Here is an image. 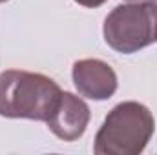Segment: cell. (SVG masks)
<instances>
[{
    "label": "cell",
    "mask_w": 157,
    "mask_h": 155,
    "mask_svg": "<svg viewBox=\"0 0 157 155\" xmlns=\"http://www.w3.org/2000/svg\"><path fill=\"white\" fill-rule=\"evenodd\" d=\"M90 122V108L88 104L73 93L62 91L60 100L53 115L46 122L48 128L62 141H77L86 131Z\"/></svg>",
    "instance_id": "5"
},
{
    "label": "cell",
    "mask_w": 157,
    "mask_h": 155,
    "mask_svg": "<svg viewBox=\"0 0 157 155\" xmlns=\"http://www.w3.org/2000/svg\"><path fill=\"white\" fill-rule=\"evenodd\" d=\"M77 4L80 6H84V7H99V6H102L106 0H75Z\"/></svg>",
    "instance_id": "6"
},
{
    "label": "cell",
    "mask_w": 157,
    "mask_h": 155,
    "mask_svg": "<svg viewBox=\"0 0 157 155\" xmlns=\"http://www.w3.org/2000/svg\"><path fill=\"white\" fill-rule=\"evenodd\" d=\"M104 40L119 53H135L157 42V4L117 6L104 20Z\"/></svg>",
    "instance_id": "3"
},
{
    "label": "cell",
    "mask_w": 157,
    "mask_h": 155,
    "mask_svg": "<svg viewBox=\"0 0 157 155\" xmlns=\"http://www.w3.org/2000/svg\"><path fill=\"white\" fill-rule=\"evenodd\" d=\"M0 2H6V0H0Z\"/></svg>",
    "instance_id": "8"
},
{
    "label": "cell",
    "mask_w": 157,
    "mask_h": 155,
    "mask_svg": "<svg viewBox=\"0 0 157 155\" xmlns=\"http://www.w3.org/2000/svg\"><path fill=\"white\" fill-rule=\"evenodd\" d=\"M73 84L82 97L106 100L117 91V75L110 64L99 59H84L73 64Z\"/></svg>",
    "instance_id": "4"
},
{
    "label": "cell",
    "mask_w": 157,
    "mask_h": 155,
    "mask_svg": "<svg viewBox=\"0 0 157 155\" xmlns=\"http://www.w3.org/2000/svg\"><path fill=\"white\" fill-rule=\"evenodd\" d=\"M62 89L42 73L7 70L0 73V115L48 122L59 106Z\"/></svg>",
    "instance_id": "1"
},
{
    "label": "cell",
    "mask_w": 157,
    "mask_h": 155,
    "mask_svg": "<svg viewBox=\"0 0 157 155\" xmlns=\"http://www.w3.org/2000/svg\"><path fill=\"white\" fill-rule=\"evenodd\" d=\"M128 2H132V4H152L155 0H128Z\"/></svg>",
    "instance_id": "7"
},
{
    "label": "cell",
    "mask_w": 157,
    "mask_h": 155,
    "mask_svg": "<svg viewBox=\"0 0 157 155\" xmlns=\"http://www.w3.org/2000/svg\"><path fill=\"white\" fill-rule=\"evenodd\" d=\"M154 130V115L144 104L121 102L97 131L93 152L97 155H137L146 148Z\"/></svg>",
    "instance_id": "2"
}]
</instances>
